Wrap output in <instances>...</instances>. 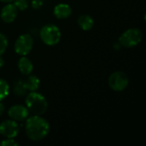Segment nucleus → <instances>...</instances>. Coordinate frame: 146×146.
Masks as SVG:
<instances>
[{
  "label": "nucleus",
  "instance_id": "f257e3e1",
  "mask_svg": "<svg viewBox=\"0 0 146 146\" xmlns=\"http://www.w3.org/2000/svg\"><path fill=\"white\" fill-rule=\"evenodd\" d=\"M25 123V132L27 138L34 142L41 141L50 133V123L41 115L28 116Z\"/></svg>",
  "mask_w": 146,
  "mask_h": 146
},
{
  "label": "nucleus",
  "instance_id": "f03ea898",
  "mask_svg": "<svg viewBox=\"0 0 146 146\" xmlns=\"http://www.w3.org/2000/svg\"><path fill=\"white\" fill-rule=\"evenodd\" d=\"M26 107L29 113L35 115H42L48 109V102L44 96L36 92H30L25 99Z\"/></svg>",
  "mask_w": 146,
  "mask_h": 146
},
{
  "label": "nucleus",
  "instance_id": "7ed1b4c3",
  "mask_svg": "<svg viewBox=\"0 0 146 146\" xmlns=\"http://www.w3.org/2000/svg\"><path fill=\"white\" fill-rule=\"evenodd\" d=\"M39 36L44 44L48 46H54L60 42L62 33L57 26L46 24L40 29Z\"/></svg>",
  "mask_w": 146,
  "mask_h": 146
},
{
  "label": "nucleus",
  "instance_id": "20e7f679",
  "mask_svg": "<svg viewBox=\"0 0 146 146\" xmlns=\"http://www.w3.org/2000/svg\"><path fill=\"white\" fill-rule=\"evenodd\" d=\"M143 38V33L140 29L133 27L124 31L119 37V43L126 48H133L138 45Z\"/></svg>",
  "mask_w": 146,
  "mask_h": 146
},
{
  "label": "nucleus",
  "instance_id": "39448f33",
  "mask_svg": "<svg viewBox=\"0 0 146 146\" xmlns=\"http://www.w3.org/2000/svg\"><path fill=\"white\" fill-rule=\"evenodd\" d=\"M33 47V38L30 34L24 33L20 35L14 44V49L15 53L20 56L28 55Z\"/></svg>",
  "mask_w": 146,
  "mask_h": 146
},
{
  "label": "nucleus",
  "instance_id": "423d86ee",
  "mask_svg": "<svg viewBox=\"0 0 146 146\" xmlns=\"http://www.w3.org/2000/svg\"><path fill=\"white\" fill-rule=\"evenodd\" d=\"M129 84L127 75L122 71H115L109 77V86L115 92L124 91Z\"/></svg>",
  "mask_w": 146,
  "mask_h": 146
},
{
  "label": "nucleus",
  "instance_id": "0eeeda50",
  "mask_svg": "<svg viewBox=\"0 0 146 146\" xmlns=\"http://www.w3.org/2000/svg\"><path fill=\"white\" fill-rule=\"evenodd\" d=\"M20 132V126L17 121L9 119L0 123V134L5 139H15Z\"/></svg>",
  "mask_w": 146,
  "mask_h": 146
},
{
  "label": "nucleus",
  "instance_id": "6e6552de",
  "mask_svg": "<svg viewBox=\"0 0 146 146\" xmlns=\"http://www.w3.org/2000/svg\"><path fill=\"white\" fill-rule=\"evenodd\" d=\"M27 108L22 104H14L8 110V115L15 121H23L29 116Z\"/></svg>",
  "mask_w": 146,
  "mask_h": 146
},
{
  "label": "nucleus",
  "instance_id": "1a4fd4ad",
  "mask_svg": "<svg viewBox=\"0 0 146 146\" xmlns=\"http://www.w3.org/2000/svg\"><path fill=\"white\" fill-rule=\"evenodd\" d=\"M17 14H18V9L15 6V4L10 3H7V4L4 5L1 10L0 17L3 22L12 23L16 19Z\"/></svg>",
  "mask_w": 146,
  "mask_h": 146
},
{
  "label": "nucleus",
  "instance_id": "9d476101",
  "mask_svg": "<svg viewBox=\"0 0 146 146\" xmlns=\"http://www.w3.org/2000/svg\"><path fill=\"white\" fill-rule=\"evenodd\" d=\"M53 14L57 19H60V20L67 19L71 15L72 9L67 3H58L54 7Z\"/></svg>",
  "mask_w": 146,
  "mask_h": 146
},
{
  "label": "nucleus",
  "instance_id": "9b49d317",
  "mask_svg": "<svg viewBox=\"0 0 146 146\" xmlns=\"http://www.w3.org/2000/svg\"><path fill=\"white\" fill-rule=\"evenodd\" d=\"M17 67L21 74L23 75H29L33 70V64L32 61L26 56H21V57L18 60Z\"/></svg>",
  "mask_w": 146,
  "mask_h": 146
},
{
  "label": "nucleus",
  "instance_id": "f8f14e48",
  "mask_svg": "<svg viewBox=\"0 0 146 146\" xmlns=\"http://www.w3.org/2000/svg\"><path fill=\"white\" fill-rule=\"evenodd\" d=\"M77 22H78V25L80 26V27L84 31H89L94 26L93 18L91 15H86V14L80 15L77 20Z\"/></svg>",
  "mask_w": 146,
  "mask_h": 146
},
{
  "label": "nucleus",
  "instance_id": "ddd939ff",
  "mask_svg": "<svg viewBox=\"0 0 146 146\" xmlns=\"http://www.w3.org/2000/svg\"><path fill=\"white\" fill-rule=\"evenodd\" d=\"M27 76L28 77L25 80H23L27 90L29 92L38 91L40 86V80L38 79V77L35 76V75H30V74Z\"/></svg>",
  "mask_w": 146,
  "mask_h": 146
},
{
  "label": "nucleus",
  "instance_id": "4468645a",
  "mask_svg": "<svg viewBox=\"0 0 146 146\" xmlns=\"http://www.w3.org/2000/svg\"><path fill=\"white\" fill-rule=\"evenodd\" d=\"M9 94V85L8 82L0 78V101L5 99Z\"/></svg>",
  "mask_w": 146,
  "mask_h": 146
},
{
  "label": "nucleus",
  "instance_id": "2eb2a0df",
  "mask_svg": "<svg viewBox=\"0 0 146 146\" xmlns=\"http://www.w3.org/2000/svg\"><path fill=\"white\" fill-rule=\"evenodd\" d=\"M27 92V90L25 87L23 80H18L15 84V86H14V93H15V95H16L18 97H22V96L26 95Z\"/></svg>",
  "mask_w": 146,
  "mask_h": 146
},
{
  "label": "nucleus",
  "instance_id": "dca6fc26",
  "mask_svg": "<svg viewBox=\"0 0 146 146\" xmlns=\"http://www.w3.org/2000/svg\"><path fill=\"white\" fill-rule=\"evenodd\" d=\"M8 47V38L7 37L0 33V56H2Z\"/></svg>",
  "mask_w": 146,
  "mask_h": 146
},
{
  "label": "nucleus",
  "instance_id": "f3484780",
  "mask_svg": "<svg viewBox=\"0 0 146 146\" xmlns=\"http://www.w3.org/2000/svg\"><path fill=\"white\" fill-rule=\"evenodd\" d=\"M13 2L18 10L22 11V10H26L28 8L27 0H14Z\"/></svg>",
  "mask_w": 146,
  "mask_h": 146
},
{
  "label": "nucleus",
  "instance_id": "a211bd4d",
  "mask_svg": "<svg viewBox=\"0 0 146 146\" xmlns=\"http://www.w3.org/2000/svg\"><path fill=\"white\" fill-rule=\"evenodd\" d=\"M0 145L2 146H16L19 145V143L16 142L14 139H5L0 142Z\"/></svg>",
  "mask_w": 146,
  "mask_h": 146
},
{
  "label": "nucleus",
  "instance_id": "6ab92c4d",
  "mask_svg": "<svg viewBox=\"0 0 146 146\" xmlns=\"http://www.w3.org/2000/svg\"><path fill=\"white\" fill-rule=\"evenodd\" d=\"M43 5V1L42 0H33L32 2V7L33 9H39Z\"/></svg>",
  "mask_w": 146,
  "mask_h": 146
},
{
  "label": "nucleus",
  "instance_id": "aec40b11",
  "mask_svg": "<svg viewBox=\"0 0 146 146\" xmlns=\"http://www.w3.org/2000/svg\"><path fill=\"white\" fill-rule=\"evenodd\" d=\"M4 112V105L0 101V115H2Z\"/></svg>",
  "mask_w": 146,
  "mask_h": 146
},
{
  "label": "nucleus",
  "instance_id": "412c9836",
  "mask_svg": "<svg viewBox=\"0 0 146 146\" xmlns=\"http://www.w3.org/2000/svg\"><path fill=\"white\" fill-rule=\"evenodd\" d=\"M3 63H4V61H3V59L1 57V56H0V68H2V67L3 66Z\"/></svg>",
  "mask_w": 146,
  "mask_h": 146
},
{
  "label": "nucleus",
  "instance_id": "4be33fe9",
  "mask_svg": "<svg viewBox=\"0 0 146 146\" xmlns=\"http://www.w3.org/2000/svg\"><path fill=\"white\" fill-rule=\"evenodd\" d=\"M1 2H3V3H11V2H13L14 0H0Z\"/></svg>",
  "mask_w": 146,
  "mask_h": 146
}]
</instances>
